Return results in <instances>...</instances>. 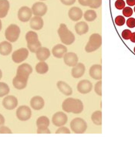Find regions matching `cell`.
I'll use <instances>...</instances> for the list:
<instances>
[{"mask_svg": "<svg viewBox=\"0 0 135 146\" xmlns=\"http://www.w3.org/2000/svg\"><path fill=\"white\" fill-rule=\"evenodd\" d=\"M62 108L65 112L80 114L83 110V104L79 99H75L69 98L65 99L62 104Z\"/></svg>", "mask_w": 135, "mask_h": 146, "instance_id": "6da1fadb", "label": "cell"}, {"mask_svg": "<svg viewBox=\"0 0 135 146\" xmlns=\"http://www.w3.org/2000/svg\"><path fill=\"white\" fill-rule=\"evenodd\" d=\"M58 35L60 40L63 44L65 45H71L75 41L74 34L68 29L66 24L61 23L58 29Z\"/></svg>", "mask_w": 135, "mask_h": 146, "instance_id": "7a4b0ae2", "label": "cell"}, {"mask_svg": "<svg viewBox=\"0 0 135 146\" xmlns=\"http://www.w3.org/2000/svg\"><path fill=\"white\" fill-rule=\"evenodd\" d=\"M26 40L27 42V46L29 51L36 53L39 48L41 47V42L39 40L38 35L36 32L29 31L26 34Z\"/></svg>", "mask_w": 135, "mask_h": 146, "instance_id": "3957f363", "label": "cell"}, {"mask_svg": "<svg viewBox=\"0 0 135 146\" xmlns=\"http://www.w3.org/2000/svg\"><path fill=\"white\" fill-rule=\"evenodd\" d=\"M101 43H102V38L101 35L98 33H93L90 36L87 44L85 46V51L87 53L94 52L101 47Z\"/></svg>", "mask_w": 135, "mask_h": 146, "instance_id": "277c9868", "label": "cell"}, {"mask_svg": "<svg viewBox=\"0 0 135 146\" xmlns=\"http://www.w3.org/2000/svg\"><path fill=\"white\" fill-rule=\"evenodd\" d=\"M20 35V28L16 24L9 25L5 31V37L9 42H14L17 41Z\"/></svg>", "mask_w": 135, "mask_h": 146, "instance_id": "5b68a950", "label": "cell"}, {"mask_svg": "<svg viewBox=\"0 0 135 146\" xmlns=\"http://www.w3.org/2000/svg\"><path fill=\"white\" fill-rule=\"evenodd\" d=\"M70 128L76 134H83L87 131V124L81 117H76L70 122Z\"/></svg>", "mask_w": 135, "mask_h": 146, "instance_id": "8992f818", "label": "cell"}, {"mask_svg": "<svg viewBox=\"0 0 135 146\" xmlns=\"http://www.w3.org/2000/svg\"><path fill=\"white\" fill-rule=\"evenodd\" d=\"M50 125V120L46 116H41L37 118L36 126H37L38 134H50L51 131L48 128Z\"/></svg>", "mask_w": 135, "mask_h": 146, "instance_id": "52a82bcc", "label": "cell"}, {"mask_svg": "<svg viewBox=\"0 0 135 146\" xmlns=\"http://www.w3.org/2000/svg\"><path fill=\"white\" fill-rule=\"evenodd\" d=\"M32 68L29 64H22L19 65L16 70V77L23 80H28L29 75L32 74Z\"/></svg>", "mask_w": 135, "mask_h": 146, "instance_id": "ba28073f", "label": "cell"}, {"mask_svg": "<svg viewBox=\"0 0 135 146\" xmlns=\"http://www.w3.org/2000/svg\"><path fill=\"white\" fill-rule=\"evenodd\" d=\"M32 116V111L30 108L26 105L19 107L16 110V117L19 121H26L31 118Z\"/></svg>", "mask_w": 135, "mask_h": 146, "instance_id": "9c48e42d", "label": "cell"}, {"mask_svg": "<svg viewBox=\"0 0 135 146\" xmlns=\"http://www.w3.org/2000/svg\"><path fill=\"white\" fill-rule=\"evenodd\" d=\"M28 56H29V50L26 48H20L13 53L12 60L14 63L19 64L26 60Z\"/></svg>", "mask_w": 135, "mask_h": 146, "instance_id": "30bf717a", "label": "cell"}, {"mask_svg": "<svg viewBox=\"0 0 135 146\" xmlns=\"http://www.w3.org/2000/svg\"><path fill=\"white\" fill-rule=\"evenodd\" d=\"M67 115L65 113L62 111H58L55 113L52 117V122L56 127H61L64 126L67 122Z\"/></svg>", "mask_w": 135, "mask_h": 146, "instance_id": "8fae6325", "label": "cell"}, {"mask_svg": "<svg viewBox=\"0 0 135 146\" xmlns=\"http://www.w3.org/2000/svg\"><path fill=\"white\" fill-rule=\"evenodd\" d=\"M32 14H34L36 16H45L46 13H47V6L45 3L42 2H37L35 3L32 6Z\"/></svg>", "mask_w": 135, "mask_h": 146, "instance_id": "7c38bea8", "label": "cell"}, {"mask_svg": "<svg viewBox=\"0 0 135 146\" xmlns=\"http://www.w3.org/2000/svg\"><path fill=\"white\" fill-rule=\"evenodd\" d=\"M32 9L28 6H22L19 9L18 12V19L21 22H28L32 18Z\"/></svg>", "mask_w": 135, "mask_h": 146, "instance_id": "4fadbf2b", "label": "cell"}, {"mask_svg": "<svg viewBox=\"0 0 135 146\" xmlns=\"http://www.w3.org/2000/svg\"><path fill=\"white\" fill-rule=\"evenodd\" d=\"M3 106L6 110H13L18 106V100L13 95L6 96L3 100Z\"/></svg>", "mask_w": 135, "mask_h": 146, "instance_id": "5bb4252c", "label": "cell"}, {"mask_svg": "<svg viewBox=\"0 0 135 146\" xmlns=\"http://www.w3.org/2000/svg\"><path fill=\"white\" fill-rule=\"evenodd\" d=\"M92 89H93V84L90 80H82L77 84V90L79 91V93L82 94H87L90 93Z\"/></svg>", "mask_w": 135, "mask_h": 146, "instance_id": "9a60e30c", "label": "cell"}, {"mask_svg": "<svg viewBox=\"0 0 135 146\" xmlns=\"http://www.w3.org/2000/svg\"><path fill=\"white\" fill-rule=\"evenodd\" d=\"M78 56L73 52H68L64 56V61L66 66L73 67L78 64Z\"/></svg>", "mask_w": 135, "mask_h": 146, "instance_id": "2e32d148", "label": "cell"}, {"mask_svg": "<svg viewBox=\"0 0 135 146\" xmlns=\"http://www.w3.org/2000/svg\"><path fill=\"white\" fill-rule=\"evenodd\" d=\"M44 105H45V101L40 96H34L30 100V106L36 111H40L42 109L44 108Z\"/></svg>", "mask_w": 135, "mask_h": 146, "instance_id": "e0dca14e", "label": "cell"}, {"mask_svg": "<svg viewBox=\"0 0 135 146\" xmlns=\"http://www.w3.org/2000/svg\"><path fill=\"white\" fill-rule=\"evenodd\" d=\"M90 76L94 80H101L102 78V66L100 64H94L90 66L89 70Z\"/></svg>", "mask_w": 135, "mask_h": 146, "instance_id": "ac0fdd59", "label": "cell"}, {"mask_svg": "<svg viewBox=\"0 0 135 146\" xmlns=\"http://www.w3.org/2000/svg\"><path fill=\"white\" fill-rule=\"evenodd\" d=\"M52 53L56 58L60 59L64 57V55L67 53V48L66 46L63 45V44H56L55 46H53Z\"/></svg>", "mask_w": 135, "mask_h": 146, "instance_id": "d6986e66", "label": "cell"}, {"mask_svg": "<svg viewBox=\"0 0 135 146\" xmlns=\"http://www.w3.org/2000/svg\"><path fill=\"white\" fill-rule=\"evenodd\" d=\"M68 16L72 21H79L83 16V11L78 7H72L68 12Z\"/></svg>", "mask_w": 135, "mask_h": 146, "instance_id": "ffe728a7", "label": "cell"}, {"mask_svg": "<svg viewBox=\"0 0 135 146\" xmlns=\"http://www.w3.org/2000/svg\"><path fill=\"white\" fill-rule=\"evenodd\" d=\"M86 70V67H85L84 64L82 63H78V64L73 67L71 70L72 77L73 78H79L83 76Z\"/></svg>", "mask_w": 135, "mask_h": 146, "instance_id": "44dd1931", "label": "cell"}, {"mask_svg": "<svg viewBox=\"0 0 135 146\" xmlns=\"http://www.w3.org/2000/svg\"><path fill=\"white\" fill-rule=\"evenodd\" d=\"M29 21H30L29 22V27L33 30H40L42 29L44 25L43 19L40 16H35L34 17L31 18Z\"/></svg>", "mask_w": 135, "mask_h": 146, "instance_id": "7402d4cb", "label": "cell"}, {"mask_svg": "<svg viewBox=\"0 0 135 146\" xmlns=\"http://www.w3.org/2000/svg\"><path fill=\"white\" fill-rule=\"evenodd\" d=\"M36 56L40 61H45L50 56V51L48 48L41 46L36 52Z\"/></svg>", "mask_w": 135, "mask_h": 146, "instance_id": "603a6c76", "label": "cell"}, {"mask_svg": "<svg viewBox=\"0 0 135 146\" xmlns=\"http://www.w3.org/2000/svg\"><path fill=\"white\" fill-rule=\"evenodd\" d=\"M56 86H57L60 91L62 94H64V95L70 96L73 94V90H72L71 87L65 81L60 80L56 84Z\"/></svg>", "mask_w": 135, "mask_h": 146, "instance_id": "cb8c5ba5", "label": "cell"}, {"mask_svg": "<svg viewBox=\"0 0 135 146\" xmlns=\"http://www.w3.org/2000/svg\"><path fill=\"white\" fill-rule=\"evenodd\" d=\"M13 50V46L10 42L3 41L0 42V54L3 56H8Z\"/></svg>", "mask_w": 135, "mask_h": 146, "instance_id": "d4e9b609", "label": "cell"}, {"mask_svg": "<svg viewBox=\"0 0 135 146\" xmlns=\"http://www.w3.org/2000/svg\"><path fill=\"white\" fill-rule=\"evenodd\" d=\"M89 30V26L86 22H79L75 25V31L78 35L86 34Z\"/></svg>", "mask_w": 135, "mask_h": 146, "instance_id": "484cf974", "label": "cell"}, {"mask_svg": "<svg viewBox=\"0 0 135 146\" xmlns=\"http://www.w3.org/2000/svg\"><path fill=\"white\" fill-rule=\"evenodd\" d=\"M9 7L10 5L8 0H0V19L7 16Z\"/></svg>", "mask_w": 135, "mask_h": 146, "instance_id": "4316f807", "label": "cell"}, {"mask_svg": "<svg viewBox=\"0 0 135 146\" xmlns=\"http://www.w3.org/2000/svg\"><path fill=\"white\" fill-rule=\"evenodd\" d=\"M27 82H28V80H23V79L19 78L16 76L13 80V84L14 88L17 90H23L26 88Z\"/></svg>", "mask_w": 135, "mask_h": 146, "instance_id": "83f0119b", "label": "cell"}, {"mask_svg": "<svg viewBox=\"0 0 135 146\" xmlns=\"http://www.w3.org/2000/svg\"><path fill=\"white\" fill-rule=\"evenodd\" d=\"M49 70V66L45 61H40L36 66V71L39 74H45Z\"/></svg>", "mask_w": 135, "mask_h": 146, "instance_id": "f1b7e54d", "label": "cell"}, {"mask_svg": "<svg viewBox=\"0 0 135 146\" xmlns=\"http://www.w3.org/2000/svg\"><path fill=\"white\" fill-rule=\"evenodd\" d=\"M91 120L96 125H101L102 124V113L101 111L93 112L91 115Z\"/></svg>", "mask_w": 135, "mask_h": 146, "instance_id": "f546056e", "label": "cell"}, {"mask_svg": "<svg viewBox=\"0 0 135 146\" xmlns=\"http://www.w3.org/2000/svg\"><path fill=\"white\" fill-rule=\"evenodd\" d=\"M84 19L87 22H93L97 19V13L93 9H89L85 12Z\"/></svg>", "mask_w": 135, "mask_h": 146, "instance_id": "4dcf8cb0", "label": "cell"}, {"mask_svg": "<svg viewBox=\"0 0 135 146\" xmlns=\"http://www.w3.org/2000/svg\"><path fill=\"white\" fill-rule=\"evenodd\" d=\"M9 87L7 84L4 82H0V98L7 95L9 93Z\"/></svg>", "mask_w": 135, "mask_h": 146, "instance_id": "1f68e13d", "label": "cell"}, {"mask_svg": "<svg viewBox=\"0 0 135 146\" xmlns=\"http://www.w3.org/2000/svg\"><path fill=\"white\" fill-rule=\"evenodd\" d=\"M102 4V0H89L88 6L91 9H98Z\"/></svg>", "mask_w": 135, "mask_h": 146, "instance_id": "d6a6232c", "label": "cell"}, {"mask_svg": "<svg viewBox=\"0 0 135 146\" xmlns=\"http://www.w3.org/2000/svg\"><path fill=\"white\" fill-rule=\"evenodd\" d=\"M115 23H116V25H117L118 27L124 26L125 23L124 16H116V19H115Z\"/></svg>", "mask_w": 135, "mask_h": 146, "instance_id": "836d02e7", "label": "cell"}, {"mask_svg": "<svg viewBox=\"0 0 135 146\" xmlns=\"http://www.w3.org/2000/svg\"><path fill=\"white\" fill-rule=\"evenodd\" d=\"M102 82L101 81H99L95 84V87H94V90H95L96 94L99 96L102 95Z\"/></svg>", "mask_w": 135, "mask_h": 146, "instance_id": "e575fe53", "label": "cell"}, {"mask_svg": "<svg viewBox=\"0 0 135 146\" xmlns=\"http://www.w3.org/2000/svg\"><path fill=\"white\" fill-rule=\"evenodd\" d=\"M133 9L130 7H124L123 9V15L126 17H130L132 16Z\"/></svg>", "mask_w": 135, "mask_h": 146, "instance_id": "d590c367", "label": "cell"}, {"mask_svg": "<svg viewBox=\"0 0 135 146\" xmlns=\"http://www.w3.org/2000/svg\"><path fill=\"white\" fill-rule=\"evenodd\" d=\"M132 35V32L130 31V29H124L123 32H122V37L124 38V40H129L130 39V36Z\"/></svg>", "mask_w": 135, "mask_h": 146, "instance_id": "8d00e7d4", "label": "cell"}, {"mask_svg": "<svg viewBox=\"0 0 135 146\" xmlns=\"http://www.w3.org/2000/svg\"><path fill=\"white\" fill-rule=\"evenodd\" d=\"M115 7L119 10L124 9L125 7V2L124 0H116L115 2Z\"/></svg>", "mask_w": 135, "mask_h": 146, "instance_id": "74e56055", "label": "cell"}, {"mask_svg": "<svg viewBox=\"0 0 135 146\" xmlns=\"http://www.w3.org/2000/svg\"><path fill=\"white\" fill-rule=\"evenodd\" d=\"M69 133H70V131L69 130V128L64 126L60 127L56 131V134H69Z\"/></svg>", "mask_w": 135, "mask_h": 146, "instance_id": "f35d334b", "label": "cell"}, {"mask_svg": "<svg viewBox=\"0 0 135 146\" xmlns=\"http://www.w3.org/2000/svg\"><path fill=\"white\" fill-rule=\"evenodd\" d=\"M0 134H12V131L9 127L2 125L0 127Z\"/></svg>", "mask_w": 135, "mask_h": 146, "instance_id": "ab89813d", "label": "cell"}, {"mask_svg": "<svg viewBox=\"0 0 135 146\" xmlns=\"http://www.w3.org/2000/svg\"><path fill=\"white\" fill-rule=\"evenodd\" d=\"M127 26L129 28H134L135 27V19L134 18H130L127 20Z\"/></svg>", "mask_w": 135, "mask_h": 146, "instance_id": "60d3db41", "label": "cell"}, {"mask_svg": "<svg viewBox=\"0 0 135 146\" xmlns=\"http://www.w3.org/2000/svg\"><path fill=\"white\" fill-rule=\"evenodd\" d=\"M60 2L64 5H72L76 3V0H60Z\"/></svg>", "mask_w": 135, "mask_h": 146, "instance_id": "b9f144b4", "label": "cell"}, {"mask_svg": "<svg viewBox=\"0 0 135 146\" xmlns=\"http://www.w3.org/2000/svg\"><path fill=\"white\" fill-rule=\"evenodd\" d=\"M88 1L89 0H78V3L83 6H88Z\"/></svg>", "mask_w": 135, "mask_h": 146, "instance_id": "7bdbcfd3", "label": "cell"}, {"mask_svg": "<svg viewBox=\"0 0 135 146\" xmlns=\"http://www.w3.org/2000/svg\"><path fill=\"white\" fill-rule=\"evenodd\" d=\"M126 3L129 6H134L135 5V0H126Z\"/></svg>", "mask_w": 135, "mask_h": 146, "instance_id": "ee69618b", "label": "cell"}, {"mask_svg": "<svg viewBox=\"0 0 135 146\" xmlns=\"http://www.w3.org/2000/svg\"><path fill=\"white\" fill-rule=\"evenodd\" d=\"M5 124V118L3 117L2 114H0V127Z\"/></svg>", "mask_w": 135, "mask_h": 146, "instance_id": "f6af8a7d", "label": "cell"}, {"mask_svg": "<svg viewBox=\"0 0 135 146\" xmlns=\"http://www.w3.org/2000/svg\"><path fill=\"white\" fill-rule=\"evenodd\" d=\"M130 41L132 42H135V33H133L131 36H130Z\"/></svg>", "mask_w": 135, "mask_h": 146, "instance_id": "bcb514c9", "label": "cell"}, {"mask_svg": "<svg viewBox=\"0 0 135 146\" xmlns=\"http://www.w3.org/2000/svg\"><path fill=\"white\" fill-rule=\"evenodd\" d=\"M2 77H3V72L0 70V80L2 79Z\"/></svg>", "mask_w": 135, "mask_h": 146, "instance_id": "7dc6e473", "label": "cell"}, {"mask_svg": "<svg viewBox=\"0 0 135 146\" xmlns=\"http://www.w3.org/2000/svg\"><path fill=\"white\" fill-rule=\"evenodd\" d=\"M2 28H3V25H2V21H1V19H0V31L2 30Z\"/></svg>", "mask_w": 135, "mask_h": 146, "instance_id": "c3c4849f", "label": "cell"}, {"mask_svg": "<svg viewBox=\"0 0 135 146\" xmlns=\"http://www.w3.org/2000/svg\"><path fill=\"white\" fill-rule=\"evenodd\" d=\"M134 53H135V47H134Z\"/></svg>", "mask_w": 135, "mask_h": 146, "instance_id": "681fc988", "label": "cell"}, {"mask_svg": "<svg viewBox=\"0 0 135 146\" xmlns=\"http://www.w3.org/2000/svg\"><path fill=\"white\" fill-rule=\"evenodd\" d=\"M40 1H45V0H40Z\"/></svg>", "mask_w": 135, "mask_h": 146, "instance_id": "f907efd6", "label": "cell"}, {"mask_svg": "<svg viewBox=\"0 0 135 146\" xmlns=\"http://www.w3.org/2000/svg\"><path fill=\"white\" fill-rule=\"evenodd\" d=\"M134 12H135V7H134Z\"/></svg>", "mask_w": 135, "mask_h": 146, "instance_id": "816d5d0a", "label": "cell"}]
</instances>
